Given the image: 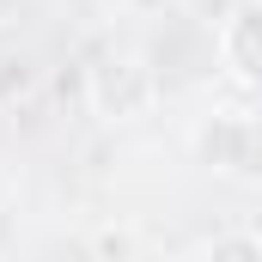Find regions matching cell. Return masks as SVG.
Segmentation results:
<instances>
[{"mask_svg": "<svg viewBox=\"0 0 262 262\" xmlns=\"http://www.w3.org/2000/svg\"><path fill=\"white\" fill-rule=\"evenodd\" d=\"M152 98H159V79L128 49H104L85 67V104H92L98 122H140L152 110Z\"/></svg>", "mask_w": 262, "mask_h": 262, "instance_id": "1", "label": "cell"}, {"mask_svg": "<svg viewBox=\"0 0 262 262\" xmlns=\"http://www.w3.org/2000/svg\"><path fill=\"white\" fill-rule=\"evenodd\" d=\"M201 159L262 189V116H213L201 128Z\"/></svg>", "mask_w": 262, "mask_h": 262, "instance_id": "2", "label": "cell"}, {"mask_svg": "<svg viewBox=\"0 0 262 262\" xmlns=\"http://www.w3.org/2000/svg\"><path fill=\"white\" fill-rule=\"evenodd\" d=\"M220 67L244 85H262V0H238L220 25Z\"/></svg>", "mask_w": 262, "mask_h": 262, "instance_id": "3", "label": "cell"}, {"mask_svg": "<svg viewBox=\"0 0 262 262\" xmlns=\"http://www.w3.org/2000/svg\"><path fill=\"white\" fill-rule=\"evenodd\" d=\"M85 250L104 262H128V256H146V238L134 232V226H98L92 238H85Z\"/></svg>", "mask_w": 262, "mask_h": 262, "instance_id": "4", "label": "cell"}, {"mask_svg": "<svg viewBox=\"0 0 262 262\" xmlns=\"http://www.w3.org/2000/svg\"><path fill=\"white\" fill-rule=\"evenodd\" d=\"M201 256L213 262H262V232H220L201 244Z\"/></svg>", "mask_w": 262, "mask_h": 262, "instance_id": "5", "label": "cell"}, {"mask_svg": "<svg viewBox=\"0 0 262 262\" xmlns=\"http://www.w3.org/2000/svg\"><path fill=\"white\" fill-rule=\"evenodd\" d=\"M31 85H37V61H31V55H12V61H0V104L25 98Z\"/></svg>", "mask_w": 262, "mask_h": 262, "instance_id": "6", "label": "cell"}, {"mask_svg": "<svg viewBox=\"0 0 262 262\" xmlns=\"http://www.w3.org/2000/svg\"><path fill=\"white\" fill-rule=\"evenodd\" d=\"M116 12H146V6H159V0H110Z\"/></svg>", "mask_w": 262, "mask_h": 262, "instance_id": "7", "label": "cell"}]
</instances>
